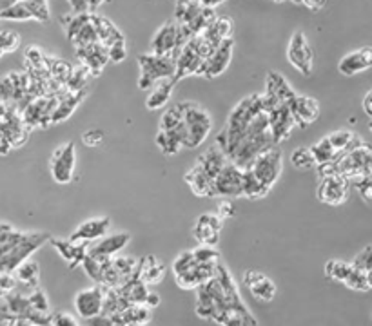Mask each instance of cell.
Masks as SVG:
<instances>
[{"label":"cell","mask_w":372,"mask_h":326,"mask_svg":"<svg viewBox=\"0 0 372 326\" xmlns=\"http://www.w3.org/2000/svg\"><path fill=\"white\" fill-rule=\"evenodd\" d=\"M291 114L294 118V124L302 129L309 127L311 124H314L320 116V104L318 100L312 97H305V94H296L294 100L289 104Z\"/></svg>","instance_id":"obj_14"},{"label":"cell","mask_w":372,"mask_h":326,"mask_svg":"<svg viewBox=\"0 0 372 326\" xmlns=\"http://www.w3.org/2000/svg\"><path fill=\"white\" fill-rule=\"evenodd\" d=\"M352 266L358 270H363V272H368L372 270V245L365 246L360 254H358L354 261H352Z\"/></svg>","instance_id":"obj_44"},{"label":"cell","mask_w":372,"mask_h":326,"mask_svg":"<svg viewBox=\"0 0 372 326\" xmlns=\"http://www.w3.org/2000/svg\"><path fill=\"white\" fill-rule=\"evenodd\" d=\"M2 55H4V53H2V51H0V57H2Z\"/></svg>","instance_id":"obj_57"},{"label":"cell","mask_w":372,"mask_h":326,"mask_svg":"<svg viewBox=\"0 0 372 326\" xmlns=\"http://www.w3.org/2000/svg\"><path fill=\"white\" fill-rule=\"evenodd\" d=\"M0 18H4V21H33V15L22 0H16L11 6L0 11Z\"/></svg>","instance_id":"obj_35"},{"label":"cell","mask_w":372,"mask_h":326,"mask_svg":"<svg viewBox=\"0 0 372 326\" xmlns=\"http://www.w3.org/2000/svg\"><path fill=\"white\" fill-rule=\"evenodd\" d=\"M227 163H229V158H227L223 149H220L216 143H213L209 149L203 151L198 156V160H196V165L202 167L213 180H216V176L222 173V169Z\"/></svg>","instance_id":"obj_23"},{"label":"cell","mask_w":372,"mask_h":326,"mask_svg":"<svg viewBox=\"0 0 372 326\" xmlns=\"http://www.w3.org/2000/svg\"><path fill=\"white\" fill-rule=\"evenodd\" d=\"M269 121H271V131L275 136L276 145L287 140L291 136V131L294 127V118L291 114L289 105H280V107L269 111Z\"/></svg>","instance_id":"obj_18"},{"label":"cell","mask_w":372,"mask_h":326,"mask_svg":"<svg viewBox=\"0 0 372 326\" xmlns=\"http://www.w3.org/2000/svg\"><path fill=\"white\" fill-rule=\"evenodd\" d=\"M49 326H82L78 319L69 312H57L51 315V325Z\"/></svg>","instance_id":"obj_45"},{"label":"cell","mask_w":372,"mask_h":326,"mask_svg":"<svg viewBox=\"0 0 372 326\" xmlns=\"http://www.w3.org/2000/svg\"><path fill=\"white\" fill-rule=\"evenodd\" d=\"M367 281H368V288L372 290V270H368L367 272Z\"/></svg>","instance_id":"obj_54"},{"label":"cell","mask_w":372,"mask_h":326,"mask_svg":"<svg viewBox=\"0 0 372 326\" xmlns=\"http://www.w3.org/2000/svg\"><path fill=\"white\" fill-rule=\"evenodd\" d=\"M351 185L360 192L361 200H365L367 203H372V174L371 176L358 178V180H352Z\"/></svg>","instance_id":"obj_40"},{"label":"cell","mask_w":372,"mask_h":326,"mask_svg":"<svg viewBox=\"0 0 372 326\" xmlns=\"http://www.w3.org/2000/svg\"><path fill=\"white\" fill-rule=\"evenodd\" d=\"M15 279L29 288H38V279H41V268L38 263L26 259L18 268L15 270Z\"/></svg>","instance_id":"obj_29"},{"label":"cell","mask_w":372,"mask_h":326,"mask_svg":"<svg viewBox=\"0 0 372 326\" xmlns=\"http://www.w3.org/2000/svg\"><path fill=\"white\" fill-rule=\"evenodd\" d=\"M179 35L180 26L176 18H169L156 29L154 36L151 38V53L160 55V57H176L179 53Z\"/></svg>","instance_id":"obj_10"},{"label":"cell","mask_w":372,"mask_h":326,"mask_svg":"<svg viewBox=\"0 0 372 326\" xmlns=\"http://www.w3.org/2000/svg\"><path fill=\"white\" fill-rule=\"evenodd\" d=\"M194 258H196V261L200 263H215V265H218V259H220V252L216 250V246H209V245H200L198 249H194Z\"/></svg>","instance_id":"obj_39"},{"label":"cell","mask_w":372,"mask_h":326,"mask_svg":"<svg viewBox=\"0 0 372 326\" xmlns=\"http://www.w3.org/2000/svg\"><path fill=\"white\" fill-rule=\"evenodd\" d=\"M91 15H93V13H75L73 16H62V24H64L65 36H68L69 40L73 42L78 33L84 29V26L87 24V22H91Z\"/></svg>","instance_id":"obj_32"},{"label":"cell","mask_w":372,"mask_h":326,"mask_svg":"<svg viewBox=\"0 0 372 326\" xmlns=\"http://www.w3.org/2000/svg\"><path fill=\"white\" fill-rule=\"evenodd\" d=\"M368 129H371V133H372V120L368 121Z\"/></svg>","instance_id":"obj_55"},{"label":"cell","mask_w":372,"mask_h":326,"mask_svg":"<svg viewBox=\"0 0 372 326\" xmlns=\"http://www.w3.org/2000/svg\"><path fill=\"white\" fill-rule=\"evenodd\" d=\"M126 57H127L126 42H118V44L111 45V48H110V62L120 64V62L126 60Z\"/></svg>","instance_id":"obj_46"},{"label":"cell","mask_w":372,"mask_h":326,"mask_svg":"<svg viewBox=\"0 0 372 326\" xmlns=\"http://www.w3.org/2000/svg\"><path fill=\"white\" fill-rule=\"evenodd\" d=\"M21 45V36L15 31H0V51L11 53Z\"/></svg>","instance_id":"obj_42"},{"label":"cell","mask_w":372,"mask_h":326,"mask_svg":"<svg viewBox=\"0 0 372 326\" xmlns=\"http://www.w3.org/2000/svg\"><path fill=\"white\" fill-rule=\"evenodd\" d=\"M372 67V48H360L356 51L347 53L345 57H341V60L338 62V71L344 77H356L360 72L367 71Z\"/></svg>","instance_id":"obj_17"},{"label":"cell","mask_w":372,"mask_h":326,"mask_svg":"<svg viewBox=\"0 0 372 326\" xmlns=\"http://www.w3.org/2000/svg\"><path fill=\"white\" fill-rule=\"evenodd\" d=\"M156 305H160V298H158L156 294H153V292H151L149 298H147V301H146V306H149V308H154V306H156Z\"/></svg>","instance_id":"obj_52"},{"label":"cell","mask_w":372,"mask_h":326,"mask_svg":"<svg viewBox=\"0 0 372 326\" xmlns=\"http://www.w3.org/2000/svg\"><path fill=\"white\" fill-rule=\"evenodd\" d=\"M223 219L218 214H202L194 223V239L200 245H209L216 246L220 239V230H222Z\"/></svg>","instance_id":"obj_13"},{"label":"cell","mask_w":372,"mask_h":326,"mask_svg":"<svg viewBox=\"0 0 372 326\" xmlns=\"http://www.w3.org/2000/svg\"><path fill=\"white\" fill-rule=\"evenodd\" d=\"M194 263H196V258H194L193 250H189V252H182L173 263L174 276H180V274H184V272H187V270H189Z\"/></svg>","instance_id":"obj_41"},{"label":"cell","mask_w":372,"mask_h":326,"mask_svg":"<svg viewBox=\"0 0 372 326\" xmlns=\"http://www.w3.org/2000/svg\"><path fill=\"white\" fill-rule=\"evenodd\" d=\"M318 173L321 176H329V174H340V176L347 178L349 181L358 180V178L371 176L372 174V145L358 141L349 151H345L338 160L327 165L318 167Z\"/></svg>","instance_id":"obj_1"},{"label":"cell","mask_w":372,"mask_h":326,"mask_svg":"<svg viewBox=\"0 0 372 326\" xmlns=\"http://www.w3.org/2000/svg\"><path fill=\"white\" fill-rule=\"evenodd\" d=\"M291 163L296 167V169H299V170H309V169H314V167H318V165H316L314 154H312L311 147H309V149L299 147V149L292 151Z\"/></svg>","instance_id":"obj_36"},{"label":"cell","mask_w":372,"mask_h":326,"mask_svg":"<svg viewBox=\"0 0 372 326\" xmlns=\"http://www.w3.org/2000/svg\"><path fill=\"white\" fill-rule=\"evenodd\" d=\"M186 183L196 196L200 197H213V189H215V180L206 173L200 165L194 163L186 173Z\"/></svg>","instance_id":"obj_24"},{"label":"cell","mask_w":372,"mask_h":326,"mask_svg":"<svg viewBox=\"0 0 372 326\" xmlns=\"http://www.w3.org/2000/svg\"><path fill=\"white\" fill-rule=\"evenodd\" d=\"M233 45H235V40H233V38H227V40H223L222 44L215 49V53H213L209 60H207L203 77L216 78L220 77L222 72L227 71L233 58Z\"/></svg>","instance_id":"obj_19"},{"label":"cell","mask_w":372,"mask_h":326,"mask_svg":"<svg viewBox=\"0 0 372 326\" xmlns=\"http://www.w3.org/2000/svg\"><path fill=\"white\" fill-rule=\"evenodd\" d=\"M111 229V219L107 216L102 217H91V219H85L82 222L77 229L71 234V241L77 243H90L102 239L104 236H107Z\"/></svg>","instance_id":"obj_15"},{"label":"cell","mask_w":372,"mask_h":326,"mask_svg":"<svg viewBox=\"0 0 372 326\" xmlns=\"http://www.w3.org/2000/svg\"><path fill=\"white\" fill-rule=\"evenodd\" d=\"M91 21H93L95 29H97L98 38H100V42L107 49H110L111 45L118 44V42H126V36L122 35L120 29H118L117 26L113 24V22L107 21L105 16L93 15V16H91Z\"/></svg>","instance_id":"obj_26"},{"label":"cell","mask_w":372,"mask_h":326,"mask_svg":"<svg viewBox=\"0 0 372 326\" xmlns=\"http://www.w3.org/2000/svg\"><path fill=\"white\" fill-rule=\"evenodd\" d=\"M176 82L173 78H167V80H160L153 89H151L149 97L146 100V107L149 111H158V109H164L166 105H169L171 97H173V87Z\"/></svg>","instance_id":"obj_27"},{"label":"cell","mask_w":372,"mask_h":326,"mask_svg":"<svg viewBox=\"0 0 372 326\" xmlns=\"http://www.w3.org/2000/svg\"><path fill=\"white\" fill-rule=\"evenodd\" d=\"M345 285L349 286L351 290H356V292H367L368 288V281H367V272L358 268H352V272L349 274V278L345 279Z\"/></svg>","instance_id":"obj_38"},{"label":"cell","mask_w":372,"mask_h":326,"mask_svg":"<svg viewBox=\"0 0 372 326\" xmlns=\"http://www.w3.org/2000/svg\"><path fill=\"white\" fill-rule=\"evenodd\" d=\"M115 326H146V325H137V322H118Z\"/></svg>","instance_id":"obj_53"},{"label":"cell","mask_w":372,"mask_h":326,"mask_svg":"<svg viewBox=\"0 0 372 326\" xmlns=\"http://www.w3.org/2000/svg\"><path fill=\"white\" fill-rule=\"evenodd\" d=\"M184 121L187 127L186 149H198L213 131L209 111L194 102H184Z\"/></svg>","instance_id":"obj_3"},{"label":"cell","mask_w":372,"mask_h":326,"mask_svg":"<svg viewBox=\"0 0 372 326\" xmlns=\"http://www.w3.org/2000/svg\"><path fill=\"white\" fill-rule=\"evenodd\" d=\"M276 2H285V0H276Z\"/></svg>","instance_id":"obj_56"},{"label":"cell","mask_w":372,"mask_h":326,"mask_svg":"<svg viewBox=\"0 0 372 326\" xmlns=\"http://www.w3.org/2000/svg\"><path fill=\"white\" fill-rule=\"evenodd\" d=\"M156 145H158V149L162 151L164 154H167V156H173V154L179 153L180 149H184L182 138L174 133V131L158 129Z\"/></svg>","instance_id":"obj_31"},{"label":"cell","mask_w":372,"mask_h":326,"mask_svg":"<svg viewBox=\"0 0 372 326\" xmlns=\"http://www.w3.org/2000/svg\"><path fill=\"white\" fill-rule=\"evenodd\" d=\"M102 140H104V131L100 129H90L82 134V141L87 147H97V145L102 143Z\"/></svg>","instance_id":"obj_47"},{"label":"cell","mask_w":372,"mask_h":326,"mask_svg":"<svg viewBox=\"0 0 372 326\" xmlns=\"http://www.w3.org/2000/svg\"><path fill=\"white\" fill-rule=\"evenodd\" d=\"M351 181L340 174H329L321 176L320 185H318V202L331 207H340L347 202L349 190H351Z\"/></svg>","instance_id":"obj_9"},{"label":"cell","mask_w":372,"mask_h":326,"mask_svg":"<svg viewBox=\"0 0 372 326\" xmlns=\"http://www.w3.org/2000/svg\"><path fill=\"white\" fill-rule=\"evenodd\" d=\"M84 97L85 91H65L64 94H60V97H58L57 109H55V113H53L51 118L53 124L68 120V118L75 113V109L78 107V104L84 100Z\"/></svg>","instance_id":"obj_25"},{"label":"cell","mask_w":372,"mask_h":326,"mask_svg":"<svg viewBox=\"0 0 372 326\" xmlns=\"http://www.w3.org/2000/svg\"><path fill=\"white\" fill-rule=\"evenodd\" d=\"M28 299H29V305H31V308L49 314V299L41 288H33V292L28 295Z\"/></svg>","instance_id":"obj_43"},{"label":"cell","mask_w":372,"mask_h":326,"mask_svg":"<svg viewBox=\"0 0 372 326\" xmlns=\"http://www.w3.org/2000/svg\"><path fill=\"white\" fill-rule=\"evenodd\" d=\"M292 2L298 6H305V8L314 13L321 11L325 8V4H327V0H292Z\"/></svg>","instance_id":"obj_48"},{"label":"cell","mask_w":372,"mask_h":326,"mask_svg":"<svg viewBox=\"0 0 372 326\" xmlns=\"http://www.w3.org/2000/svg\"><path fill=\"white\" fill-rule=\"evenodd\" d=\"M361 107H363V113L367 114L368 118H372V89L363 97V102H361Z\"/></svg>","instance_id":"obj_51"},{"label":"cell","mask_w":372,"mask_h":326,"mask_svg":"<svg viewBox=\"0 0 372 326\" xmlns=\"http://www.w3.org/2000/svg\"><path fill=\"white\" fill-rule=\"evenodd\" d=\"M105 292L107 288L102 285H95L91 288L80 290L73 299L75 310L80 317L84 319H93L97 315L104 314V305H105Z\"/></svg>","instance_id":"obj_11"},{"label":"cell","mask_w":372,"mask_h":326,"mask_svg":"<svg viewBox=\"0 0 372 326\" xmlns=\"http://www.w3.org/2000/svg\"><path fill=\"white\" fill-rule=\"evenodd\" d=\"M251 170L253 176L260 181V185L263 189L271 190L275 187L276 181L280 180L283 170V153L278 147H272V149L265 151L260 156H256V160L253 161L251 165L247 167Z\"/></svg>","instance_id":"obj_4"},{"label":"cell","mask_w":372,"mask_h":326,"mask_svg":"<svg viewBox=\"0 0 372 326\" xmlns=\"http://www.w3.org/2000/svg\"><path fill=\"white\" fill-rule=\"evenodd\" d=\"M287 58L292 67L299 71L304 77H311L314 71V51L309 44L304 31H294L287 48Z\"/></svg>","instance_id":"obj_7"},{"label":"cell","mask_w":372,"mask_h":326,"mask_svg":"<svg viewBox=\"0 0 372 326\" xmlns=\"http://www.w3.org/2000/svg\"><path fill=\"white\" fill-rule=\"evenodd\" d=\"M243 176H245V169L229 160L222 173L216 176L215 189H213V197H243Z\"/></svg>","instance_id":"obj_8"},{"label":"cell","mask_w":372,"mask_h":326,"mask_svg":"<svg viewBox=\"0 0 372 326\" xmlns=\"http://www.w3.org/2000/svg\"><path fill=\"white\" fill-rule=\"evenodd\" d=\"M77 55L80 58L82 65H85L93 72V77L98 75L104 69V65L110 62V49L105 48L102 42L85 45V48H77Z\"/></svg>","instance_id":"obj_20"},{"label":"cell","mask_w":372,"mask_h":326,"mask_svg":"<svg viewBox=\"0 0 372 326\" xmlns=\"http://www.w3.org/2000/svg\"><path fill=\"white\" fill-rule=\"evenodd\" d=\"M352 263H345V261H338V259H331L325 265V276L329 279H334V281H341L345 283V279L349 278V274L352 272Z\"/></svg>","instance_id":"obj_34"},{"label":"cell","mask_w":372,"mask_h":326,"mask_svg":"<svg viewBox=\"0 0 372 326\" xmlns=\"http://www.w3.org/2000/svg\"><path fill=\"white\" fill-rule=\"evenodd\" d=\"M131 241V236L127 232H117V234H107L95 246L90 249L91 258L97 259L98 263H107L110 259H113L118 252L126 249Z\"/></svg>","instance_id":"obj_12"},{"label":"cell","mask_w":372,"mask_h":326,"mask_svg":"<svg viewBox=\"0 0 372 326\" xmlns=\"http://www.w3.org/2000/svg\"><path fill=\"white\" fill-rule=\"evenodd\" d=\"M218 216L222 219H227V217L235 216V207H233L231 202H223L222 205L218 207Z\"/></svg>","instance_id":"obj_50"},{"label":"cell","mask_w":372,"mask_h":326,"mask_svg":"<svg viewBox=\"0 0 372 326\" xmlns=\"http://www.w3.org/2000/svg\"><path fill=\"white\" fill-rule=\"evenodd\" d=\"M75 167H77V151L73 141H65L64 145L53 151L49 158V173L57 183L65 185L73 180Z\"/></svg>","instance_id":"obj_5"},{"label":"cell","mask_w":372,"mask_h":326,"mask_svg":"<svg viewBox=\"0 0 372 326\" xmlns=\"http://www.w3.org/2000/svg\"><path fill=\"white\" fill-rule=\"evenodd\" d=\"M327 138L332 143V147H334V149L340 154H344L345 151L351 149L352 145L358 143L354 133H352V131H347V129H340V131H334V133H329Z\"/></svg>","instance_id":"obj_33"},{"label":"cell","mask_w":372,"mask_h":326,"mask_svg":"<svg viewBox=\"0 0 372 326\" xmlns=\"http://www.w3.org/2000/svg\"><path fill=\"white\" fill-rule=\"evenodd\" d=\"M166 276V266L158 261L154 256H146L138 261V278L146 285H156Z\"/></svg>","instance_id":"obj_28"},{"label":"cell","mask_w":372,"mask_h":326,"mask_svg":"<svg viewBox=\"0 0 372 326\" xmlns=\"http://www.w3.org/2000/svg\"><path fill=\"white\" fill-rule=\"evenodd\" d=\"M296 93L285 80L282 72L269 71L267 72V84H265V93L262 94L263 98V109L265 113L272 111V109L280 107V105H289L294 100Z\"/></svg>","instance_id":"obj_6"},{"label":"cell","mask_w":372,"mask_h":326,"mask_svg":"<svg viewBox=\"0 0 372 326\" xmlns=\"http://www.w3.org/2000/svg\"><path fill=\"white\" fill-rule=\"evenodd\" d=\"M243 279H245V285L249 286L251 290V294L255 295L256 299L260 301H272L276 295V286L271 279L267 278L262 272H256V270H247L245 274H243Z\"/></svg>","instance_id":"obj_21"},{"label":"cell","mask_w":372,"mask_h":326,"mask_svg":"<svg viewBox=\"0 0 372 326\" xmlns=\"http://www.w3.org/2000/svg\"><path fill=\"white\" fill-rule=\"evenodd\" d=\"M29 13L33 15V21L49 22L51 21V9H49L48 0H22Z\"/></svg>","instance_id":"obj_37"},{"label":"cell","mask_w":372,"mask_h":326,"mask_svg":"<svg viewBox=\"0 0 372 326\" xmlns=\"http://www.w3.org/2000/svg\"><path fill=\"white\" fill-rule=\"evenodd\" d=\"M90 326H115V321L113 317H110V315L100 314L97 315V317L90 319Z\"/></svg>","instance_id":"obj_49"},{"label":"cell","mask_w":372,"mask_h":326,"mask_svg":"<svg viewBox=\"0 0 372 326\" xmlns=\"http://www.w3.org/2000/svg\"><path fill=\"white\" fill-rule=\"evenodd\" d=\"M51 245L60 254L62 259L68 263L69 268H75V266L82 265L87 252H90V250L85 249L87 243H77L71 241V239H51Z\"/></svg>","instance_id":"obj_22"},{"label":"cell","mask_w":372,"mask_h":326,"mask_svg":"<svg viewBox=\"0 0 372 326\" xmlns=\"http://www.w3.org/2000/svg\"><path fill=\"white\" fill-rule=\"evenodd\" d=\"M218 265H215V263L196 261L189 270H187V272H184V274L180 276H174V278H176V283H179V286H182V288L198 290L200 286L206 285V283H209L211 279L215 278Z\"/></svg>","instance_id":"obj_16"},{"label":"cell","mask_w":372,"mask_h":326,"mask_svg":"<svg viewBox=\"0 0 372 326\" xmlns=\"http://www.w3.org/2000/svg\"><path fill=\"white\" fill-rule=\"evenodd\" d=\"M311 151L312 154H314V160H316V165L321 167V165H327V163H332L334 160H338V158L341 156L338 151L332 147V143L329 141L327 136L321 138L318 143L311 145Z\"/></svg>","instance_id":"obj_30"},{"label":"cell","mask_w":372,"mask_h":326,"mask_svg":"<svg viewBox=\"0 0 372 326\" xmlns=\"http://www.w3.org/2000/svg\"><path fill=\"white\" fill-rule=\"evenodd\" d=\"M140 65V77H138V89L147 91L153 89L160 80L176 77V62L171 57H160V55H140L138 57Z\"/></svg>","instance_id":"obj_2"}]
</instances>
